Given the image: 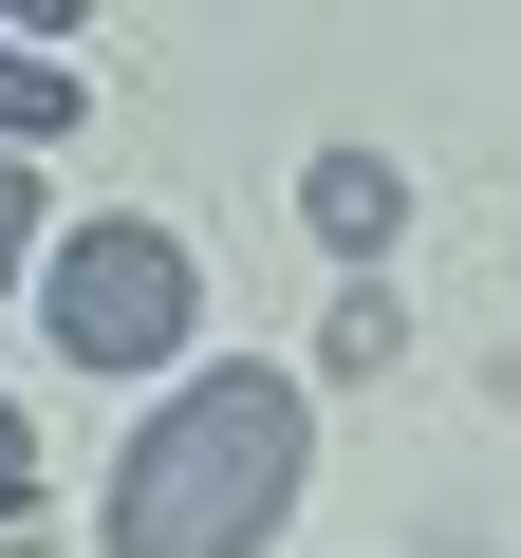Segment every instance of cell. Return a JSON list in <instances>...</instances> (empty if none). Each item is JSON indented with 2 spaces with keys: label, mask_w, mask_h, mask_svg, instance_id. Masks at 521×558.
<instances>
[{
  "label": "cell",
  "mask_w": 521,
  "mask_h": 558,
  "mask_svg": "<svg viewBox=\"0 0 521 558\" xmlns=\"http://www.w3.org/2000/svg\"><path fill=\"white\" fill-rule=\"evenodd\" d=\"M299 465H317L299 373H186L131 428V465H112V558H260Z\"/></svg>",
  "instance_id": "obj_1"
},
{
  "label": "cell",
  "mask_w": 521,
  "mask_h": 558,
  "mask_svg": "<svg viewBox=\"0 0 521 558\" xmlns=\"http://www.w3.org/2000/svg\"><path fill=\"white\" fill-rule=\"evenodd\" d=\"M38 317H57L75 373H168L186 354V242L168 223H75L38 260Z\"/></svg>",
  "instance_id": "obj_2"
},
{
  "label": "cell",
  "mask_w": 521,
  "mask_h": 558,
  "mask_svg": "<svg viewBox=\"0 0 521 558\" xmlns=\"http://www.w3.org/2000/svg\"><path fill=\"white\" fill-rule=\"evenodd\" d=\"M299 223H317V242H336V260H373V242H391V223H410V186H391V168H373V149H317V168H299Z\"/></svg>",
  "instance_id": "obj_3"
},
{
  "label": "cell",
  "mask_w": 521,
  "mask_h": 558,
  "mask_svg": "<svg viewBox=\"0 0 521 558\" xmlns=\"http://www.w3.org/2000/svg\"><path fill=\"white\" fill-rule=\"evenodd\" d=\"M57 131H75V57L0 38V149H57Z\"/></svg>",
  "instance_id": "obj_4"
},
{
  "label": "cell",
  "mask_w": 521,
  "mask_h": 558,
  "mask_svg": "<svg viewBox=\"0 0 521 558\" xmlns=\"http://www.w3.org/2000/svg\"><path fill=\"white\" fill-rule=\"evenodd\" d=\"M38 260V186H20V149H0V279Z\"/></svg>",
  "instance_id": "obj_5"
},
{
  "label": "cell",
  "mask_w": 521,
  "mask_h": 558,
  "mask_svg": "<svg viewBox=\"0 0 521 558\" xmlns=\"http://www.w3.org/2000/svg\"><path fill=\"white\" fill-rule=\"evenodd\" d=\"M20 502H38V428L0 410V521H20Z\"/></svg>",
  "instance_id": "obj_6"
},
{
  "label": "cell",
  "mask_w": 521,
  "mask_h": 558,
  "mask_svg": "<svg viewBox=\"0 0 521 558\" xmlns=\"http://www.w3.org/2000/svg\"><path fill=\"white\" fill-rule=\"evenodd\" d=\"M0 20H20V38H75V20H94V0H0Z\"/></svg>",
  "instance_id": "obj_7"
}]
</instances>
